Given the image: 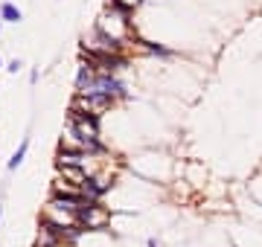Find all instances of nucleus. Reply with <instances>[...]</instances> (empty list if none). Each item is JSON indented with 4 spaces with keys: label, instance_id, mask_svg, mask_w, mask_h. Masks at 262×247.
<instances>
[{
    "label": "nucleus",
    "instance_id": "obj_1",
    "mask_svg": "<svg viewBox=\"0 0 262 247\" xmlns=\"http://www.w3.org/2000/svg\"><path fill=\"white\" fill-rule=\"evenodd\" d=\"M85 201L82 198H58V195H50V201L44 204L41 210V224H50L55 230H67V227H79L76 221V213Z\"/></svg>",
    "mask_w": 262,
    "mask_h": 247
},
{
    "label": "nucleus",
    "instance_id": "obj_2",
    "mask_svg": "<svg viewBox=\"0 0 262 247\" xmlns=\"http://www.w3.org/2000/svg\"><path fill=\"white\" fill-rule=\"evenodd\" d=\"M76 221H79L82 233H105L111 227L114 215H111V210L105 207L102 201H85L79 207V213H76Z\"/></svg>",
    "mask_w": 262,
    "mask_h": 247
},
{
    "label": "nucleus",
    "instance_id": "obj_3",
    "mask_svg": "<svg viewBox=\"0 0 262 247\" xmlns=\"http://www.w3.org/2000/svg\"><path fill=\"white\" fill-rule=\"evenodd\" d=\"M114 105H117V102L108 99V96H76L73 99V108H79V111H85V114L96 116V119H99L102 114H108Z\"/></svg>",
    "mask_w": 262,
    "mask_h": 247
},
{
    "label": "nucleus",
    "instance_id": "obj_4",
    "mask_svg": "<svg viewBox=\"0 0 262 247\" xmlns=\"http://www.w3.org/2000/svg\"><path fill=\"white\" fill-rule=\"evenodd\" d=\"M52 195H58V198H82V195H79V186L61 181L58 175H55V181H52Z\"/></svg>",
    "mask_w": 262,
    "mask_h": 247
},
{
    "label": "nucleus",
    "instance_id": "obj_5",
    "mask_svg": "<svg viewBox=\"0 0 262 247\" xmlns=\"http://www.w3.org/2000/svg\"><path fill=\"white\" fill-rule=\"evenodd\" d=\"M0 20H6V23H20L23 20V12L17 9L15 3H0Z\"/></svg>",
    "mask_w": 262,
    "mask_h": 247
},
{
    "label": "nucleus",
    "instance_id": "obj_6",
    "mask_svg": "<svg viewBox=\"0 0 262 247\" xmlns=\"http://www.w3.org/2000/svg\"><path fill=\"white\" fill-rule=\"evenodd\" d=\"M26 151H29V137H23V140H20V146H17L15 151H12V157H9V163H6V169H9V172H15L17 166L23 163Z\"/></svg>",
    "mask_w": 262,
    "mask_h": 247
},
{
    "label": "nucleus",
    "instance_id": "obj_7",
    "mask_svg": "<svg viewBox=\"0 0 262 247\" xmlns=\"http://www.w3.org/2000/svg\"><path fill=\"white\" fill-rule=\"evenodd\" d=\"M140 3H143V0H108V6L122 12V15H131L134 9H140Z\"/></svg>",
    "mask_w": 262,
    "mask_h": 247
},
{
    "label": "nucleus",
    "instance_id": "obj_8",
    "mask_svg": "<svg viewBox=\"0 0 262 247\" xmlns=\"http://www.w3.org/2000/svg\"><path fill=\"white\" fill-rule=\"evenodd\" d=\"M90 79H93V67L82 61V64H79V73H76V93H79V90L90 82Z\"/></svg>",
    "mask_w": 262,
    "mask_h": 247
},
{
    "label": "nucleus",
    "instance_id": "obj_9",
    "mask_svg": "<svg viewBox=\"0 0 262 247\" xmlns=\"http://www.w3.org/2000/svg\"><path fill=\"white\" fill-rule=\"evenodd\" d=\"M140 44L149 49V52H155V55H163V58H172V55H175L169 47H160V44H152V41H140Z\"/></svg>",
    "mask_w": 262,
    "mask_h": 247
},
{
    "label": "nucleus",
    "instance_id": "obj_10",
    "mask_svg": "<svg viewBox=\"0 0 262 247\" xmlns=\"http://www.w3.org/2000/svg\"><path fill=\"white\" fill-rule=\"evenodd\" d=\"M6 70H9V73H17V70H20V61H17V58H15V61H9Z\"/></svg>",
    "mask_w": 262,
    "mask_h": 247
},
{
    "label": "nucleus",
    "instance_id": "obj_11",
    "mask_svg": "<svg viewBox=\"0 0 262 247\" xmlns=\"http://www.w3.org/2000/svg\"><path fill=\"white\" fill-rule=\"evenodd\" d=\"M146 247H163V245H160L157 239H149V242H146Z\"/></svg>",
    "mask_w": 262,
    "mask_h": 247
},
{
    "label": "nucleus",
    "instance_id": "obj_12",
    "mask_svg": "<svg viewBox=\"0 0 262 247\" xmlns=\"http://www.w3.org/2000/svg\"><path fill=\"white\" fill-rule=\"evenodd\" d=\"M0 224H3V204H0Z\"/></svg>",
    "mask_w": 262,
    "mask_h": 247
},
{
    "label": "nucleus",
    "instance_id": "obj_13",
    "mask_svg": "<svg viewBox=\"0 0 262 247\" xmlns=\"http://www.w3.org/2000/svg\"><path fill=\"white\" fill-rule=\"evenodd\" d=\"M0 29H3V20H0Z\"/></svg>",
    "mask_w": 262,
    "mask_h": 247
},
{
    "label": "nucleus",
    "instance_id": "obj_14",
    "mask_svg": "<svg viewBox=\"0 0 262 247\" xmlns=\"http://www.w3.org/2000/svg\"><path fill=\"white\" fill-rule=\"evenodd\" d=\"M0 67H3V61H0Z\"/></svg>",
    "mask_w": 262,
    "mask_h": 247
}]
</instances>
